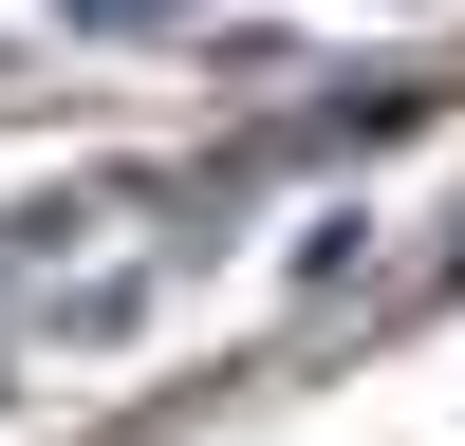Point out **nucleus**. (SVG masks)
<instances>
[{
    "label": "nucleus",
    "mask_w": 465,
    "mask_h": 446,
    "mask_svg": "<svg viewBox=\"0 0 465 446\" xmlns=\"http://www.w3.org/2000/svg\"><path fill=\"white\" fill-rule=\"evenodd\" d=\"M74 19H149V0H74Z\"/></svg>",
    "instance_id": "f257e3e1"
}]
</instances>
